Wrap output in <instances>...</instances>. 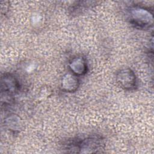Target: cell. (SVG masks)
<instances>
[{
	"mask_svg": "<svg viewBox=\"0 0 154 154\" xmlns=\"http://www.w3.org/2000/svg\"><path fill=\"white\" fill-rule=\"evenodd\" d=\"M103 138L99 135H91L83 139H77L70 142L66 146L67 152L90 153L100 152L104 149Z\"/></svg>",
	"mask_w": 154,
	"mask_h": 154,
	"instance_id": "1",
	"label": "cell"
},
{
	"mask_svg": "<svg viewBox=\"0 0 154 154\" xmlns=\"http://www.w3.org/2000/svg\"><path fill=\"white\" fill-rule=\"evenodd\" d=\"M128 15L130 23L135 28L147 29L153 25V14L144 7L138 5L131 7L128 11Z\"/></svg>",
	"mask_w": 154,
	"mask_h": 154,
	"instance_id": "2",
	"label": "cell"
},
{
	"mask_svg": "<svg viewBox=\"0 0 154 154\" xmlns=\"http://www.w3.org/2000/svg\"><path fill=\"white\" fill-rule=\"evenodd\" d=\"M19 84L17 79L11 74L5 73L1 76V102L5 104L10 103L12 101V97L18 91Z\"/></svg>",
	"mask_w": 154,
	"mask_h": 154,
	"instance_id": "3",
	"label": "cell"
},
{
	"mask_svg": "<svg viewBox=\"0 0 154 154\" xmlns=\"http://www.w3.org/2000/svg\"><path fill=\"white\" fill-rule=\"evenodd\" d=\"M116 81L123 89L131 90L137 86V78L134 72L129 68L120 70L116 74Z\"/></svg>",
	"mask_w": 154,
	"mask_h": 154,
	"instance_id": "4",
	"label": "cell"
},
{
	"mask_svg": "<svg viewBox=\"0 0 154 154\" xmlns=\"http://www.w3.org/2000/svg\"><path fill=\"white\" fill-rule=\"evenodd\" d=\"M69 68L72 73L76 76L85 75L87 72V64L82 57H76L72 58L69 63Z\"/></svg>",
	"mask_w": 154,
	"mask_h": 154,
	"instance_id": "5",
	"label": "cell"
},
{
	"mask_svg": "<svg viewBox=\"0 0 154 154\" xmlns=\"http://www.w3.org/2000/svg\"><path fill=\"white\" fill-rule=\"evenodd\" d=\"M79 85V82L77 76L73 73H67L62 78L61 87L62 90L66 92H73L76 91Z\"/></svg>",
	"mask_w": 154,
	"mask_h": 154,
	"instance_id": "6",
	"label": "cell"
},
{
	"mask_svg": "<svg viewBox=\"0 0 154 154\" xmlns=\"http://www.w3.org/2000/svg\"><path fill=\"white\" fill-rule=\"evenodd\" d=\"M18 120L17 117H14V115H12V116L8 117L6 119L7 126L11 131H16L18 129V125H19V122Z\"/></svg>",
	"mask_w": 154,
	"mask_h": 154,
	"instance_id": "7",
	"label": "cell"
}]
</instances>
